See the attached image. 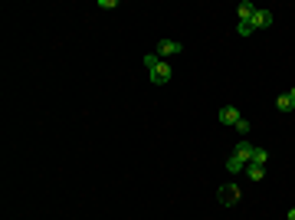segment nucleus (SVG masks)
Masks as SVG:
<instances>
[{"label": "nucleus", "instance_id": "f257e3e1", "mask_svg": "<svg viewBox=\"0 0 295 220\" xmlns=\"http://www.w3.org/2000/svg\"><path fill=\"white\" fill-rule=\"evenodd\" d=\"M154 53L161 56V59H167V56H180V53H184V43H180V39H161Z\"/></svg>", "mask_w": 295, "mask_h": 220}, {"label": "nucleus", "instance_id": "f03ea898", "mask_svg": "<svg viewBox=\"0 0 295 220\" xmlns=\"http://www.w3.org/2000/svg\"><path fill=\"white\" fill-rule=\"evenodd\" d=\"M240 194H243V191L236 188V184H223V188L217 191V197H220V204H223V207H233L236 201H240Z\"/></svg>", "mask_w": 295, "mask_h": 220}, {"label": "nucleus", "instance_id": "7ed1b4c3", "mask_svg": "<svg viewBox=\"0 0 295 220\" xmlns=\"http://www.w3.org/2000/svg\"><path fill=\"white\" fill-rule=\"evenodd\" d=\"M171 76H174V69H171V63H157L154 69H151V82H157V86H164V82H171Z\"/></svg>", "mask_w": 295, "mask_h": 220}, {"label": "nucleus", "instance_id": "20e7f679", "mask_svg": "<svg viewBox=\"0 0 295 220\" xmlns=\"http://www.w3.org/2000/svg\"><path fill=\"white\" fill-rule=\"evenodd\" d=\"M217 118L223 122V125H236L243 115H240V109H236V105H223V109L217 112Z\"/></svg>", "mask_w": 295, "mask_h": 220}, {"label": "nucleus", "instance_id": "39448f33", "mask_svg": "<svg viewBox=\"0 0 295 220\" xmlns=\"http://www.w3.org/2000/svg\"><path fill=\"white\" fill-rule=\"evenodd\" d=\"M249 23H253V30H266V26H272V13H269V10H259V7H256V13H253V20H249Z\"/></svg>", "mask_w": 295, "mask_h": 220}, {"label": "nucleus", "instance_id": "423d86ee", "mask_svg": "<svg viewBox=\"0 0 295 220\" xmlns=\"http://www.w3.org/2000/svg\"><path fill=\"white\" fill-rule=\"evenodd\" d=\"M253 151H256V145H249V142H236V148H233V155L236 158H243V161H253Z\"/></svg>", "mask_w": 295, "mask_h": 220}, {"label": "nucleus", "instance_id": "0eeeda50", "mask_svg": "<svg viewBox=\"0 0 295 220\" xmlns=\"http://www.w3.org/2000/svg\"><path fill=\"white\" fill-rule=\"evenodd\" d=\"M253 13H256V3H249V0H243L240 7H236V16H240L243 23H249V20H253Z\"/></svg>", "mask_w": 295, "mask_h": 220}, {"label": "nucleus", "instance_id": "6e6552de", "mask_svg": "<svg viewBox=\"0 0 295 220\" xmlns=\"http://www.w3.org/2000/svg\"><path fill=\"white\" fill-rule=\"evenodd\" d=\"M246 174H249V181H263V178H266V168L263 165H246Z\"/></svg>", "mask_w": 295, "mask_h": 220}, {"label": "nucleus", "instance_id": "1a4fd4ad", "mask_svg": "<svg viewBox=\"0 0 295 220\" xmlns=\"http://www.w3.org/2000/svg\"><path fill=\"white\" fill-rule=\"evenodd\" d=\"M243 168H246V161H243V158H236V155H230V161H226V171H233V174H240Z\"/></svg>", "mask_w": 295, "mask_h": 220}, {"label": "nucleus", "instance_id": "9d476101", "mask_svg": "<svg viewBox=\"0 0 295 220\" xmlns=\"http://www.w3.org/2000/svg\"><path fill=\"white\" fill-rule=\"evenodd\" d=\"M276 109H279V112H292V109H295V102H292V99H289V92L276 99Z\"/></svg>", "mask_w": 295, "mask_h": 220}, {"label": "nucleus", "instance_id": "9b49d317", "mask_svg": "<svg viewBox=\"0 0 295 220\" xmlns=\"http://www.w3.org/2000/svg\"><path fill=\"white\" fill-rule=\"evenodd\" d=\"M266 161H269V155H266L263 148H256V151H253V161H249V165H263V168H266Z\"/></svg>", "mask_w": 295, "mask_h": 220}, {"label": "nucleus", "instance_id": "f8f14e48", "mask_svg": "<svg viewBox=\"0 0 295 220\" xmlns=\"http://www.w3.org/2000/svg\"><path fill=\"white\" fill-rule=\"evenodd\" d=\"M157 63H161V56H157V53H148V56H145V66H148V72L154 69Z\"/></svg>", "mask_w": 295, "mask_h": 220}, {"label": "nucleus", "instance_id": "ddd939ff", "mask_svg": "<svg viewBox=\"0 0 295 220\" xmlns=\"http://www.w3.org/2000/svg\"><path fill=\"white\" fill-rule=\"evenodd\" d=\"M236 33H240V36H249V33H253V23H243L240 20V23H236Z\"/></svg>", "mask_w": 295, "mask_h": 220}, {"label": "nucleus", "instance_id": "4468645a", "mask_svg": "<svg viewBox=\"0 0 295 220\" xmlns=\"http://www.w3.org/2000/svg\"><path fill=\"white\" fill-rule=\"evenodd\" d=\"M233 128H236V132H240V135H246V132H249V122H246V118H240V122H236Z\"/></svg>", "mask_w": 295, "mask_h": 220}, {"label": "nucleus", "instance_id": "2eb2a0df", "mask_svg": "<svg viewBox=\"0 0 295 220\" xmlns=\"http://www.w3.org/2000/svg\"><path fill=\"white\" fill-rule=\"evenodd\" d=\"M99 7H102V10H115L118 3H115V0H99Z\"/></svg>", "mask_w": 295, "mask_h": 220}, {"label": "nucleus", "instance_id": "dca6fc26", "mask_svg": "<svg viewBox=\"0 0 295 220\" xmlns=\"http://www.w3.org/2000/svg\"><path fill=\"white\" fill-rule=\"evenodd\" d=\"M286 220H295V207H292V211H289V214H286Z\"/></svg>", "mask_w": 295, "mask_h": 220}, {"label": "nucleus", "instance_id": "f3484780", "mask_svg": "<svg viewBox=\"0 0 295 220\" xmlns=\"http://www.w3.org/2000/svg\"><path fill=\"white\" fill-rule=\"evenodd\" d=\"M289 99H292V102H295V89H289Z\"/></svg>", "mask_w": 295, "mask_h": 220}]
</instances>
